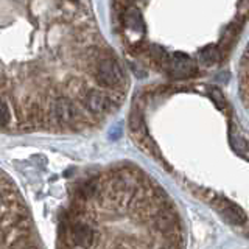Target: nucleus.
<instances>
[{
    "label": "nucleus",
    "mask_w": 249,
    "mask_h": 249,
    "mask_svg": "<svg viewBox=\"0 0 249 249\" xmlns=\"http://www.w3.org/2000/svg\"><path fill=\"white\" fill-rule=\"evenodd\" d=\"M126 90L90 0H0V131L93 129Z\"/></svg>",
    "instance_id": "1"
},
{
    "label": "nucleus",
    "mask_w": 249,
    "mask_h": 249,
    "mask_svg": "<svg viewBox=\"0 0 249 249\" xmlns=\"http://www.w3.org/2000/svg\"><path fill=\"white\" fill-rule=\"evenodd\" d=\"M184 218L168 192L132 163L83 178L58 224L56 249H185Z\"/></svg>",
    "instance_id": "2"
},
{
    "label": "nucleus",
    "mask_w": 249,
    "mask_h": 249,
    "mask_svg": "<svg viewBox=\"0 0 249 249\" xmlns=\"http://www.w3.org/2000/svg\"><path fill=\"white\" fill-rule=\"evenodd\" d=\"M0 249H44L20 190L0 170Z\"/></svg>",
    "instance_id": "3"
}]
</instances>
